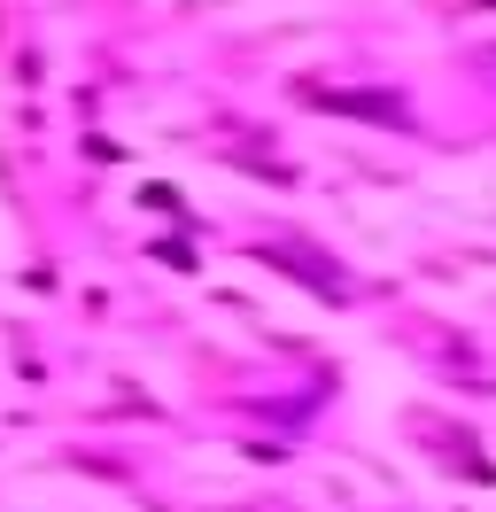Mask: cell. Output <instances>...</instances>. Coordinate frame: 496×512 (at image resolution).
<instances>
[{
  "label": "cell",
  "instance_id": "cell-3",
  "mask_svg": "<svg viewBox=\"0 0 496 512\" xmlns=\"http://www.w3.org/2000/svg\"><path fill=\"white\" fill-rule=\"evenodd\" d=\"M148 256H163L171 272H202V249H186V233H155Z\"/></svg>",
  "mask_w": 496,
  "mask_h": 512
},
{
  "label": "cell",
  "instance_id": "cell-2",
  "mask_svg": "<svg viewBox=\"0 0 496 512\" xmlns=\"http://www.w3.org/2000/svg\"><path fill=\"white\" fill-rule=\"evenodd\" d=\"M334 117H357V125H411V109L396 94H318Z\"/></svg>",
  "mask_w": 496,
  "mask_h": 512
},
{
  "label": "cell",
  "instance_id": "cell-1",
  "mask_svg": "<svg viewBox=\"0 0 496 512\" xmlns=\"http://www.w3.org/2000/svg\"><path fill=\"white\" fill-rule=\"evenodd\" d=\"M248 256L256 264H272V272H287V280H303L318 303H334V311H349V295H357V280L341 272L334 256L318 249L310 233H272V241H248Z\"/></svg>",
  "mask_w": 496,
  "mask_h": 512
},
{
  "label": "cell",
  "instance_id": "cell-4",
  "mask_svg": "<svg viewBox=\"0 0 496 512\" xmlns=\"http://www.w3.org/2000/svg\"><path fill=\"white\" fill-rule=\"evenodd\" d=\"M140 202H148V210H186L179 187H140Z\"/></svg>",
  "mask_w": 496,
  "mask_h": 512
},
{
  "label": "cell",
  "instance_id": "cell-5",
  "mask_svg": "<svg viewBox=\"0 0 496 512\" xmlns=\"http://www.w3.org/2000/svg\"><path fill=\"white\" fill-rule=\"evenodd\" d=\"M481 8H496V0H481Z\"/></svg>",
  "mask_w": 496,
  "mask_h": 512
}]
</instances>
